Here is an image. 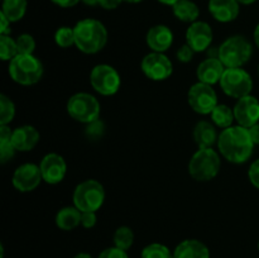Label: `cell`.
Segmentation results:
<instances>
[{
    "label": "cell",
    "instance_id": "obj_1",
    "mask_svg": "<svg viewBox=\"0 0 259 258\" xmlns=\"http://www.w3.org/2000/svg\"><path fill=\"white\" fill-rule=\"evenodd\" d=\"M254 146L248 128L238 124L223 129L218 139L219 153L234 164L245 163L252 157Z\"/></svg>",
    "mask_w": 259,
    "mask_h": 258
},
{
    "label": "cell",
    "instance_id": "obj_2",
    "mask_svg": "<svg viewBox=\"0 0 259 258\" xmlns=\"http://www.w3.org/2000/svg\"><path fill=\"white\" fill-rule=\"evenodd\" d=\"M73 30L76 48L85 55L99 53L108 43V30L105 25L94 18H86L77 22Z\"/></svg>",
    "mask_w": 259,
    "mask_h": 258
},
{
    "label": "cell",
    "instance_id": "obj_3",
    "mask_svg": "<svg viewBox=\"0 0 259 258\" xmlns=\"http://www.w3.org/2000/svg\"><path fill=\"white\" fill-rule=\"evenodd\" d=\"M222 154L214 148H199L189 161V174L199 182L214 180L222 168Z\"/></svg>",
    "mask_w": 259,
    "mask_h": 258
},
{
    "label": "cell",
    "instance_id": "obj_4",
    "mask_svg": "<svg viewBox=\"0 0 259 258\" xmlns=\"http://www.w3.org/2000/svg\"><path fill=\"white\" fill-rule=\"evenodd\" d=\"M253 56V46L244 35H232L219 46V60L227 68H242Z\"/></svg>",
    "mask_w": 259,
    "mask_h": 258
},
{
    "label": "cell",
    "instance_id": "obj_5",
    "mask_svg": "<svg viewBox=\"0 0 259 258\" xmlns=\"http://www.w3.org/2000/svg\"><path fill=\"white\" fill-rule=\"evenodd\" d=\"M8 71L14 82L30 86L39 82L45 68L39 58L34 55H18L9 62Z\"/></svg>",
    "mask_w": 259,
    "mask_h": 258
},
{
    "label": "cell",
    "instance_id": "obj_6",
    "mask_svg": "<svg viewBox=\"0 0 259 258\" xmlns=\"http://www.w3.org/2000/svg\"><path fill=\"white\" fill-rule=\"evenodd\" d=\"M73 205L83 211H98L105 201V189L98 180L89 179L80 182L73 190Z\"/></svg>",
    "mask_w": 259,
    "mask_h": 258
},
{
    "label": "cell",
    "instance_id": "obj_7",
    "mask_svg": "<svg viewBox=\"0 0 259 258\" xmlns=\"http://www.w3.org/2000/svg\"><path fill=\"white\" fill-rule=\"evenodd\" d=\"M66 110L73 120L90 124L100 119L101 106L98 99L91 94L77 93L67 100Z\"/></svg>",
    "mask_w": 259,
    "mask_h": 258
},
{
    "label": "cell",
    "instance_id": "obj_8",
    "mask_svg": "<svg viewBox=\"0 0 259 258\" xmlns=\"http://www.w3.org/2000/svg\"><path fill=\"white\" fill-rule=\"evenodd\" d=\"M219 85L225 95L238 100L250 95L253 90V78L243 67L225 68Z\"/></svg>",
    "mask_w": 259,
    "mask_h": 258
},
{
    "label": "cell",
    "instance_id": "obj_9",
    "mask_svg": "<svg viewBox=\"0 0 259 258\" xmlns=\"http://www.w3.org/2000/svg\"><path fill=\"white\" fill-rule=\"evenodd\" d=\"M90 83L94 90L103 96H113L121 86L120 73L111 65L100 63L90 72Z\"/></svg>",
    "mask_w": 259,
    "mask_h": 258
},
{
    "label": "cell",
    "instance_id": "obj_10",
    "mask_svg": "<svg viewBox=\"0 0 259 258\" xmlns=\"http://www.w3.org/2000/svg\"><path fill=\"white\" fill-rule=\"evenodd\" d=\"M187 103L195 113L201 114V115H210L219 104L218 94L212 89V86L200 82V81H197L189 89Z\"/></svg>",
    "mask_w": 259,
    "mask_h": 258
},
{
    "label": "cell",
    "instance_id": "obj_11",
    "mask_svg": "<svg viewBox=\"0 0 259 258\" xmlns=\"http://www.w3.org/2000/svg\"><path fill=\"white\" fill-rule=\"evenodd\" d=\"M141 70L149 80L164 81L174 72V65L164 53L151 52L142 60Z\"/></svg>",
    "mask_w": 259,
    "mask_h": 258
},
{
    "label": "cell",
    "instance_id": "obj_12",
    "mask_svg": "<svg viewBox=\"0 0 259 258\" xmlns=\"http://www.w3.org/2000/svg\"><path fill=\"white\" fill-rule=\"evenodd\" d=\"M43 181L39 164L23 163L14 171L12 177L13 186L19 192H32Z\"/></svg>",
    "mask_w": 259,
    "mask_h": 258
},
{
    "label": "cell",
    "instance_id": "obj_13",
    "mask_svg": "<svg viewBox=\"0 0 259 258\" xmlns=\"http://www.w3.org/2000/svg\"><path fill=\"white\" fill-rule=\"evenodd\" d=\"M42 179L48 185H57L63 181L67 174V163L58 153H47L39 163Z\"/></svg>",
    "mask_w": 259,
    "mask_h": 258
},
{
    "label": "cell",
    "instance_id": "obj_14",
    "mask_svg": "<svg viewBox=\"0 0 259 258\" xmlns=\"http://www.w3.org/2000/svg\"><path fill=\"white\" fill-rule=\"evenodd\" d=\"M212 38H214L212 28L210 27L209 23L201 20L191 23L186 30V43L196 53L209 50L212 45Z\"/></svg>",
    "mask_w": 259,
    "mask_h": 258
},
{
    "label": "cell",
    "instance_id": "obj_15",
    "mask_svg": "<svg viewBox=\"0 0 259 258\" xmlns=\"http://www.w3.org/2000/svg\"><path fill=\"white\" fill-rule=\"evenodd\" d=\"M233 110L238 125L250 128L259 123V100L255 96L248 95L238 99Z\"/></svg>",
    "mask_w": 259,
    "mask_h": 258
},
{
    "label": "cell",
    "instance_id": "obj_16",
    "mask_svg": "<svg viewBox=\"0 0 259 258\" xmlns=\"http://www.w3.org/2000/svg\"><path fill=\"white\" fill-rule=\"evenodd\" d=\"M174 38V32L167 25L157 24L149 28L146 35V42L152 52L164 53L172 47Z\"/></svg>",
    "mask_w": 259,
    "mask_h": 258
},
{
    "label": "cell",
    "instance_id": "obj_17",
    "mask_svg": "<svg viewBox=\"0 0 259 258\" xmlns=\"http://www.w3.org/2000/svg\"><path fill=\"white\" fill-rule=\"evenodd\" d=\"M225 66L223 65L219 58L207 57L199 63L196 70V77L200 82L207 85H217L220 82L223 73L225 71Z\"/></svg>",
    "mask_w": 259,
    "mask_h": 258
},
{
    "label": "cell",
    "instance_id": "obj_18",
    "mask_svg": "<svg viewBox=\"0 0 259 258\" xmlns=\"http://www.w3.org/2000/svg\"><path fill=\"white\" fill-rule=\"evenodd\" d=\"M40 139V134L33 125H20L13 129L12 143L17 152H29Z\"/></svg>",
    "mask_w": 259,
    "mask_h": 258
},
{
    "label": "cell",
    "instance_id": "obj_19",
    "mask_svg": "<svg viewBox=\"0 0 259 258\" xmlns=\"http://www.w3.org/2000/svg\"><path fill=\"white\" fill-rule=\"evenodd\" d=\"M237 0H209V12L215 20L220 23H230L239 15L240 8Z\"/></svg>",
    "mask_w": 259,
    "mask_h": 258
},
{
    "label": "cell",
    "instance_id": "obj_20",
    "mask_svg": "<svg viewBox=\"0 0 259 258\" xmlns=\"http://www.w3.org/2000/svg\"><path fill=\"white\" fill-rule=\"evenodd\" d=\"M192 137L199 148H212L215 144H218L219 139L217 126L212 124V121L207 120L197 121L192 131Z\"/></svg>",
    "mask_w": 259,
    "mask_h": 258
},
{
    "label": "cell",
    "instance_id": "obj_21",
    "mask_svg": "<svg viewBox=\"0 0 259 258\" xmlns=\"http://www.w3.org/2000/svg\"><path fill=\"white\" fill-rule=\"evenodd\" d=\"M174 258H210V250L197 239H185L176 245Z\"/></svg>",
    "mask_w": 259,
    "mask_h": 258
},
{
    "label": "cell",
    "instance_id": "obj_22",
    "mask_svg": "<svg viewBox=\"0 0 259 258\" xmlns=\"http://www.w3.org/2000/svg\"><path fill=\"white\" fill-rule=\"evenodd\" d=\"M81 214L82 212L73 205V206H65L60 209L56 214V225L61 230H73L81 225Z\"/></svg>",
    "mask_w": 259,
    "mask_h": 258
},
{
    "label": "cell",
    "instance_id": "obj_23",
    "mask_svg": "<svg viewBox=\"0 0 259 258\" xmlns=\"http://www.w3.org/2000/svg\"><path fill=\"white\" fill-rule=\"evenodd\" d=\"M174 15L179 20L184 23H195L200 15V9L191 0H179L175 5H172Z\"/></svg>",
    "mask_w": 259,
    "mask_h": 258
},
{
    "label": "cell",
    "instance_id": "obj_24",
    "mask_svg": "<svg viewBox=\"0 0 259 258\" xmlns=\"http://www.w3.org/2000/svg\"><path fill=\"white\" fill-rule=\"evenodd\" d=\"M210 118H211L212 124L217 128L222 129H227L229 126L234 125L235 121L234 110L230 106L225 105V104H218L217 108L210 114Z\"/></svg>",
    "mask_w": 259,
    "mask_h": 258
},
{
    "label": "cell",
    "instance_id": "obj_25",
    "mask_svg": "<svg viewBox=\"0 0 259 258\" xmlns=\"http://www.w3.org/2000/svg\"><path fill=\"white\" fill-rule=\"evenodd\" d=\"M27 12V0H3L2 13L12 23L23 19Z\"/></svg>",
    "mask_w": 259,
    "mask_h": 258
},
{
    "label": "cell",
    "instance_id": "obj_26",
    "mask_svg": "<svg viewBox=\"0 0 259 258\" xmlns=\"http://www.w3.org/2000/svg\"><path fill=\"white\" fill-rule=\"evenodd\" d=\"M114 245L123 250H128L134 243V232L132 228L126 225H121L114 233Z\"/></svg>",
    "mask_w": 259,
    "mask_h": 258
},
{
    "label": "cell",
    "instance_id": "obj_27",
    "mask_svg": "<svg viewBox=\"0 0 259 258\" xmlns=\"http://www.w3.org/2000/svg\"><path fill=\"white\" fill-rule=\"evenodd\" d=\"M18 56L17 40L10 37V34L0 35V57L3 61H10Z\"/></svg>",
    "mask_w": 259,
    "mask_h": 258
},
{
    "label": "cell",
    "instance_id": "obj_28",
    "mask_svg": "<svg viewBox=\"0 0 259 258\" xmlns=\"http://www.w3.org/2000/svg\"><path fill=\"white\" fill-rule=\"evenodd\" d=\"M15 116V105L12 99L5 94L0 95V125H7Z\"/></svg>",
    "mask_w": 259,
    "mask_h": 258
},
{
    "label": "cell",
    "instance_id": "obj_29",
    "mask_svg": "<svg viewBox=\"0 0 259 258\" xmlns=\"http://www.w3.org/2000/svg\"><path fill=\"white\" fill-rule=\"evenodd\" d=\"M142 258H174V253L162 243H151L142 250Z\"/></svg>",
    "mask_w": 259,
    "mask_h": 258
},
{
    "label": "cell",
    "instance_id": "obj_30",
    "mask_svg": "<svg viewBox=\"0 0 259 258\" xmlns=\"http://www.w3.org/2000/svg\"><path fill=\"white\" fill-rule=\"evenodd\" d=\"M55 42L61 48H70L75 46V30L73 27H60L55 33Z\"/></svg>",
    "mask_w": 259,
    "mask_h": 258
},
{
    "label": "cell",
    "instance_id": "obj_31",
    "mask_svg": "<svg viewBox=\"0 0 259 258\" xmlns=\"http://www.w3.org/2000/svg\"><path fill=\"white\" fill-rule=\"evenodd\" d=\"M15 40H17L18 55H34L35 40L33 35L23 33V34L18 35Z\"/></svg>",
    "mask_w": 259,
    "mask_h": 258
},
{
    "label": "cell",
    "instance_id": "obj_32",
    "mask_svg": "<svg viewBox=\"0 0 259 258\" xmlns=\"http://www.w3.org/2000/svg\"><path fill=\"white\" fill-rule=\"evenodd\" d=\"M17 149L12 143V138H0V162L5 164L15 156Z\"/></svg>",
    "mask_w": 259,
    "mask_h": 258
},
{
    "label": "cell",
    "instance_id": "obj_33",
    "mask_svg": "<svg viewBox=\"0 0 259 258\" xmlns=\"http://www.w3.org/2000/svg\"><path fill=\"white\" fill-rule=\"evenodd\" d=\"M195 53H196V52H195V51L192 50V48L190 47L187 43H185V45H182L181 47L177 50L176 58L180 61V62L189 63V62H191V61H192Z\"/></svg>",
    "mask_w": 259,
    "mask_h": 258
},
{
    "label": "cell",
    "instance_id": "obj_34",
    "mask_svg": "<svg viewBox=\"0 0 259 258\" xmlns=\"http://www.w3.org/2000/svg\"><path fill=\"white\" fill-rule=\"evenodd\" d=\"M98 258H129V257H128V253H126V250H123V249H120V248H118L114 245V247L104 249L103 252L99 254Z\"/></svg>",
    "mask_w": 259,
    "mask_h": 258
},
{
    "label": "cell",
    "instance_id": "obj_35",
    "mask_svg": "<svg viewBox=\"0 0 259 258\" xmlns=\"http://www.w3.org/2000/svg\"><path fill=\"white\" fill-rule=\"evenodd\" d=\"M98 223V215L95 211H83L81 214V225L85 229H91Z\"/></svg>",
    "mask_w": 259,
    "mask_h": 258
},
{
    "label": "cell",
    "instance_id": "obj_36",
    "mask_svg": "<svg viewBox=\"0 0 259 258\" xmlns=\"http://www.w3.org/2000/svg\"><path fill=\"white\" fill-rule=\"evenodd\" d=\"M248 179H249L250 184L254 187L259 189V158L255 159L248 169Z\"/></svg>",
    "mask_w": 259,
    "mask_h": 258
},
{
    "label": "cell",
    "instance_id": "obj_37",
    "mask_svg": "<svg viewBox=\"0 0 259 258\" xmlns=\"http://www.w3.org/2000/svg\"><path fill=\"white\" fill-rule=\"evenodd\" d=\"M88 136L90 138H98L103 134V123L100 120H96L94 123L88 124V131H86Z\"/></svg>",
    "mask_w": 259,
    "mask_h": 258
},
{
    "label": "cell",
    "instance_id": "obj_38",
    "mask_svg": "<svg viewBox=\"0 0 259 258\" xmlns=\"http://www.w3.org/2000/svg\"><path fill=\"white\" fill-rule=\"evenodd\" d=\"M123 2L124 0H99V5H100L103 9L113 10L116 9Z\"/></svg>",
    "mask_w": 259,
    "mask_h": 258
},
{
    "label": "cell",
    "instance_id": "obj_39",
    "mask_svg": "<svg viewBox=\"0 0 259 258\" xmlns=\"http://www.w3.org/2000/svg\"><path fill=\"white\" fill-rule=\"evenodd\" d=\"M10 22L3 13H0V35L2 34H10Z\"/></svg>",
    "mask_w": 259,
    "mask_h": 258
},
{
    "label": "cell",
    "instance_id": "obj_40",
    "mask_svg": "<svg viewBox=\"0 0 259 258\" xmlns=\"http://www.w3.org/2000/svg\"><path fill=\"white\" fill-rule=\"evenodd\" d=\"M81 0H52V3H55L56 5L61 8H72L75 5H77Z\"/></svg>",
    "mask_w": 259,
    "mask_h": 258
},
{
    "label": "cell",
    "instance_id": "obj_41",
    "mask_svg": "<svg viewBox=\"0 0 259 258\" xmlns=\"http://www.w3.org/2000/svg\"><path fill=\"white\" fill-rule=\"evenodd\" d=\"M248 131H249L250 138H252L253 143L257 146V144H259V123L254 124V125L250 126V128H248Z\"/></svg>",
    "mask_w": 259,
    "mask_h": 258
},
{
    "label": "cell",
    "instance_id": "obj_42",
    "mask_svg": "<svg viewBox=\"0 0 259 258\" xmlns=\"http://www.w3.org/2000/svg\"><path fill=\"white\" fill-rule=\"evenodd\" d=\"M253 39H254V43H255V46H257V47L259 48V24L257 25V27H255V29H254V34H253Z\"/></svg>",
    "mask_w": 259,
    "mask_h": 258
},
{
    "label": "cell",
    "instance_id": "obj_43",
    "mask_svg": "<svg viewBox=\"0 0 259 258\" xmlns=\"http://www.w3.org/2000/svg\"><path fill=\"white\" fill-rule=\"evenodd\" d=\"M82 3L89 5V7H96V5H99V0H82Z\"/></svg>",
    "mask_w": 259,
    "mask_h": 258
},
{
    "label": "cell",
    "instance_id": "obj_44",
    "mask_svg": "<svg viewBox=\"0 0 259 258\" xmlns=\"http://www.w3.org/2000/svg\"><path fill=\"white\" fill-rule=\"evenodd\" d=\"M159 3H161V4H164V5H169V7H172V5H175L176 4L177 2H179V0H158Z\"/></svg>",
    "mask_w": 259,
    "mask_h": 258
},
{
    "label": "cell",
    "instance_id": "obj_45",
    "mask_svg": "<svg viewBox=\"0 0 259 258\" xmlns=\"http://www.w3.org/2000/svg\"><path fill=\"white\" fill-rule=\"evenodd\" d=\"M73 258H93V257H91V255L89 254V253L81 252V253H78V254H76Z\"/></svg>",
    "mask_w": 259,
    "mask_h": 258
},
{
    "label": "cell",
    "instance_id": "obj_46",
    "mask_svg": "<svg viewBox=\"0 0 259 258\" xmlns=\"http://www.w3.org/2000/svg\"><path fill=\"white\" fill-rule=\"evenodd\" d=\"M237 2L239 3V4H243V5H250V4H253V3L257 2V0H237Z\"/></svg>",
    "mask_w": 259,
    "mask_h": 258
},
{
    "label": "cell",
    "instance_id": "obj_47",
    "mask_svg": "<svg viewBox=\"0 0 259 258\" xmlns=\"http://www.w3.org/2000/svg\"><path fill=\"white\" fill-rule=\"evenodd\" d=\"M124 2L132 3V4H137V3H141V2H143V0H124Z\"/></svg>",
    "mask_w": 259,
    "mask_h": 258
},
{
    "label": "cell",
    "instance_id": "obj_48",
    "mask_svg": "<svg viewBox=\"0 0 259 258\" xmlns=\"http://www.w3.org/2000/svg\"><path fill=\"white\" fill-rule=\"evenodd\" d=\"M258 76H259V65H258Z\"/></svg>",
    "mask_w": 259,
    "mask_h": 258
},
{
    "label": "cell",
    "instance_id": "obj_49",
    "mask_svg": "<svg viewBox=\"0 0 259 258\" xmlns=\"http://www.w3.org/2000/svg\"><path fill=\"white\" fill-rule=\"evenodd\" d=\"M258 249H259V242H258Z\"/></svg>",
    "mask_w": 259,
    "mask_h": 258
}]
</instances>
